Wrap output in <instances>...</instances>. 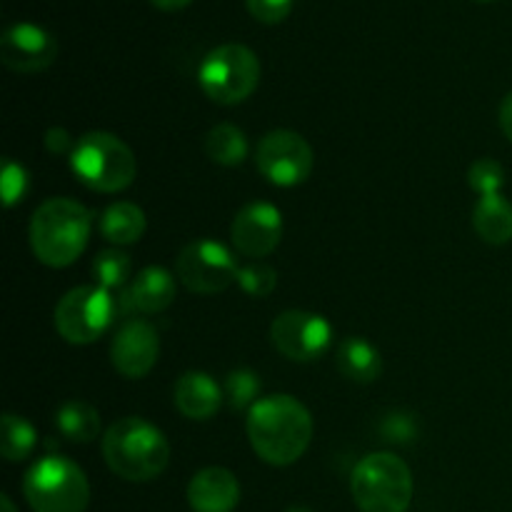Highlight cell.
<instances>
[{
	"label": "cell",
	"instance_id": "cell-1",
	"mask_svg": "<svg viewBox=\"0 0 512 512\" xmlns=\"http://www.w3.org/2000/svg\"><path fill=\"white\" fill-rule=\"evenodd\" d=\"M248 438L255 455L275 468L300 460L313 440V418L293 395H270L248 413Z\"/></svg>",
	"mask_w": 512,
	"mask_h": 512
},
{
	"label": "cell",
	"instance_id": "cell-2",
	"mask_svg": "<svg viewBox=\"0 0 512 512\" xmlns=\"http://www.w3.org/2000/svg\"><path fill=\"white\" fill-rule=\"evenodd\" d=\"M93 228V213L70 198H50L30 220V248L48 268H68L83 255Z\"/></svg>",
	"mask_w": 512,
	"mask_h": 512
},
{
	"label": "cell",
	"instance_id": "cell-3",
	"mask_svg": "<svg viewBox=\"0 0 512 512\" xmlns=\"http://www.w3.org/2000/svg\"><path fill=\"white\" fill-rule=\"evenodd\" d=\"M103 455L108 468L130 483L155 480L170 463V445L153 423L143 418L115 420L103 435Z\"/></svg>",
	"mask_w": 512,
	"mask_h": 512
},
{
	"label": "cell",
	"instance_id": "cell-4",
	"mask_svg": "<svg viewBox=\"0 0 512 512\" xmlns=\"http://www.w3.org/2000/svg\"><path fill=\"white\" fill-rule=\"evenodd\" d=\"M75 178L95 193H120L138 173L133 150L113 133L95 130L83 135L70 153Z\"/></svg>",
	"mask_w": 512,
	"mask_h": 512
},
{
	"label": "cell",
	"instance_id": "cell-5",
	"mask_svg": "<svg viewBox=\"0 0 512 512\" xmlns=\"http://www.w3.org/2000/svg\"><path fill=\"white\" fill-rule=\"evenodd\" d=\"M350 490L360 512H408L413 473L398 455L373 453L355 465Z\"/></svg>",
	"mask_w": 512,
	"mask_h": 512
},
{
	"label": "cell",
	"instance_id": "cell-6",
	"mask_svg": "<svg viewBox=\"0 0 512 512\" xmlns=\"http://www.w3.org/2000/svg\"><path fill=\"white\" fill-rule=\"evenodd\" d=\"M23 495L33 512H85L90 485L78 463L65 455H48L25 473Z\"/></svg>",
	"mask_w": 512,
	"mask_h": 512
},
{
	"label": "cell",
	"instance_id": "cell-7",
	"mask_svg": "<svg viewBox=\"0 0 512 512\" xmlns=\"http://www.w3.org/2000/svg\"><path fill=\"white\" fill-rule=\"evenodd\" d=\"M200 90L213 103L238 105L255 93L260 83V60L248 45L225 43L210 50L198 68Z\"/></svg>",
	"mask_w": 512,
	"mask_h": 512
},
{
	"label": "cell",
	"instance_id": "cell-8",
	"mask_svg": "<svg viewBox=\"0 0 512 512\" xmlns=\"http://www.w3.org/2000/svg\"><path fill=\"white\" fill-rule=\"evenodd\" d=\"M120 303L100 285H80L55 305V330L73 345H90L113 325Z\"/></svg>",
	"mask_w": 512,
	"mask_h": 512
},
{
	"label": "cell",
	"instance_id": "cell-9",
	"mask_svg": "<svg viewBox=\"0 0 512 512\" xmlns=\"http://www.w3.org/2000/svg\"><path fill=\"white\" fill-rule=\"evenodd\" d=\"M238 263L218 240H195L185 245L175 263L180 283L198 295H215L228 290L230 285L238 283Z\"/></svg>",
	"mask_w": 512,
	"mask_h": 512
},
{
	"label": "cell",
	"instance_id": "cell-10",
	"mask_svg": "<svg viewBox=\"0 0 512 512\" xmlns=\"http://www.w3.org/2000/svg\"><path fill=\"white\" fill-rule=\"evenodd\" d=\"M258 170L278 188H295L313 173V148L293 130H273L265 135L255 153Z\"/></svg>",
	"mask_w": 512,
	"mask_h": 512
},
{
	"label": "cell",
	"instance_id": "cell-11",
	"mask_svg": "<svg viewBox=\"0 0 512 512\" xmlns=\"http://www.w3.org/2000/svg\"><path fill=\"white\" fill-rule=\"evenodd\" d=\"M270 338L278 353L295 363H310L328 353L333 328L328 320L308 310H285L270 325Z\"/></svg>",
	"mask_w": 512,
	"mask_h": 512
},
{
	"label": "cell",
	"instance_id": "cell-12",
	"mask_svg": "<svg viewBox=\"0 0 512 512\" xmlns=\"http://www.w3.org/2000/svg\"><path fill=\"white\" fill-rule=\"evenodd\" d=\"M58 58V40L35 23H15L0 38V60L23 75L43 73Z\"/></svg>",
	"mask_w": 512,
	"mask_h": 512
},
{
	"label": "cell",
	"instance_id": "cell-13",
	"mask_svg": "<svg viewBox=\"0 0 512 512\" xmlns=\"http://www.w3.org/2000/svg\"><path fill=\"white\" fill-rule=\"evenodd\" d=\"M233 245L245 258H265L283 238V213L273 203H248L238 210L230 228Z\"/></svg>",
	"mask_w": 512,
	"mask_h": 512
},
{
	"label": "cell",
	"instance_id": "cell-14",
	"mask_svg": "<svg viewBox=\"0 0 512 512\" xmlns=\"http://www.w3.org/2000/svg\"><path fill=\"white\" fill-rule=\"evenodd\" d=\"M160 353L158 330L145 320H128L120 325L110 345V360L115 370L130 380L145 378L153 370Z\"/></svg>",
	"mask_w": 512,
	"mask_h": 512
},
{
	"label": "cell",
	"instance_id": "cell-15",
	"mask_svg": "<svg viewBox=\"0 0 512 512\" xmlns=\"http://www.w3.org/2000/svg\"><path fill=\"white\" fill-rule=\"evenodd\" d=\"M193 512H233L240 503V483L230 470L205 468L188 485Z\"/></svg>",
	"mask_w": 512,
	"mask_h": 512
},
{
	"label": "cell",
	"instance_id": "cell-16",
	"mask_svg": "<svg viewBox=\"0 0 512 512\" xmlns=\"http://www.w3.org/2000/svg\"><path fill=\"white\" fill-rule=\"evenodd\" d=\"M220 403H223V390L208 373L190 370L175 383V408L185 418L210 420L220 410Z\"/></svg>",
	"mask_w": 512,
	"mask_h": 512
},
{
	"label": "cell",
	"instance_id": "cell-17",
	"mask_svg": "<svg viewBox=\"0 0 512 512\" xmlns=\"http://www.w3.org/2000/svg\"><path fill=\"white\" fill-rule=\"evenodd\" d=\"M175 278L160 265H150V268L140 270L138 278L133 280V285L125 293V305L130 310H140L145 315L163 313L165 308H170L175 300Z\"/></svg>",
	"mask_w": 512,
	"mask_h": 512
},
{
	"label": "cell",
	"instance_id": "cell-18",
	"mask_svg": "<svg viewBox=\"0 0 512 512\" xmlns=\"http://www.w3.org/2000/svg\"><path fill=\"white\" fill-rule=\"evenodd\" d=\"M473 225L480 238L490 245L512 240V203L503 195H483L473 208Z\"/></svg>",
	"mask_w": 512,
	"mask_h": 512
},
{
	"label": "cell",
	"instance_id": "cell-19",
	"mask_svg": "<svg viewBox=\"0 0 512 512\" xmlns=\"http://www.w3.org/2000/svg\"><path fill=\"white\" fill-rule=\"evenodd\" d=\"M338 370L353 383H373L383 373V358L370 340L353 335L340 343Z\"/></svg>",
	"mask_w": 512,
	"mask_h": 512
},
{
	"label": "cell",
	"instance_id": "cell-20",
	"mask_svg": "<svg viewBox=\"0 0 512 512\" xmlns=\"http://www.w3.org/2000/svg\"><path fill=\"white\" fill-rule=\"evenodd\" d=\"M100 233L113 245L138 243L145 233V213L135 203H113L100 218Z\"/></svg>",
	"mask_w": 512,
	"mask_h": 512
},
{
	"label": "cell",
	"instance_id": "cell-21",
	"mask_svg": "<svg viewBox=\"0 0 512 512\" xmlns=\"http://www.w3.org/2000/svg\"><path fill=\"white\" fill-rule=\"evenodd\" d=\"M55 425L70 443H93L100 435V415L85 400H68L55 413Z\"/></svg>",
	"mask_w": 512,
	"mask_h": 512
},
{
	"label": "cell",
	"instance_id": "cell-22",
	"mask_svg": "<svg viewBox=\"0 0 512 512\" xmlns=\"http://www.w3.org/2000/svg\"><path fill=\"white\" fill-rule=\"evenodd\" d=\"M205 155L215 165L235 168L248 158V138L243 130L233 123H220L205 135Z\"/></svg>",
	"mask_w": 512,
	"mask_h": 512
},
{
	"label": "cell",
	"instance_id": "cell-23",
	"mask_svg": "<svg viewBox=\"0 0 512 512\" xmlns=\"http://www.w3.org/2000/svg\"><path fill=\"white\" fill-rule=\"evenodd\" d=\"M38 445L35 428L15 413H5L0 420V453L8 463H20L28 458Z\"/></svg>",
	"mask_w": 512,
	"mask_h": 512
},
{
	"label": "cell",
	"instance_id": "cell-24",
	"mask_svg": "<svg viewBox=\"0 0 512 512\" xmlns=\"http://www.w3.org/2000/svg\"><path fill=\"white\" fill-rule=\"evenodd\" d=\"M130 270H133V263H130V255L123 253V250H100L93 260V278L100 288L105 290H118L128 283Z\"/></svg>",
	"mask_w": 512,
	"mask_h": 512
},
{
	"label": "cell",
	"instance_id": "cell-25",
	"mask_svg": "<svg viewBox=\"0 0 512 512\" xmlns=\"http://www.w3.org/2000/svg\"><path fill=\"white\" fill-rule=\"evenodd\" d=\"M260 388H263V383H260L258 375L248 368H240L225 378L223 395L233 410H248L258 403Z\"/></svg>",
	"mask_w": 512,
	"mask_h": 512
},
{
	"label": "cell",
	"instance_id": "cell-26",
	"mask_svg": "<svg viewBox=\"0 0 512 512\" xmlns=\"http://www.w3.org/2000/svg\"><path fill=\"white\" fill-rule=\"evenodd\" d=\"M468 183L475 193L498 195L505 185V168L495 158H478L468 170Z\"/></svg>",
	"mask_w": 512,
	"mask_h": 512
},
{
	"label": "cell",
	"instance_id": "cell-27",
	"mask_svg": "<svg viewBox=\"0 0 512 512\" xmlns=\"http://www.w3.org/2000/svg\"><path fill=\"white\" fill-rule=\"evenodd\" d=\"M238 285L250 298H268L278 288V273L268 263H248L238 270Z\"/></svg>",
	"mask_w": 512,
	"mask_h": 512
},
{
	"label": "cell",
	"instance_id": "cell-28",
	"mask_svg": "<svg viewBox=\"0 0 512 512\" xmlns=\"http://www.w3.org/2000/svg\"><path fill=\"white\" fill-rule=\"evenodd\" d=\"M28 173L13 158H3V173H0V193H3L5 208H13L28 193Z\"/></svg>",
	"mask_w": 512,
	"mask_h": 512
},
{
	"label": "cell",
	"instance_id": "cell-29",
	"mask_svg": "<svg viewBox=\"0 0 512 512\" xmlns=\"http://www.w3.org/2000/svg\"><path fill=\"white\" fill-rule=\"evenodd\" d=\"M293 3L295 0H245L250 15L265 25L283 23L290 15V10H293Z\"/></svg>",
	"mask_w": 512,
	"mask_h": 512
},
{
	"label": "cell",
	"instance_id": "cell-30",
	"mask_svg": "<svg viewBox=\"0 0 512 512\" xmlns=\"http://www.w3.org/2000/svg\"><path fill=\"white\" fill-rule=\"evenodd\" d=\"M380 433L385 435L388 443H410L415 438V433H418V423H415L413 415L393 413L383 420Z\"/></svg>",
	"mask_w": 512,
	"mask_h": 512
},
{
	"label": "cell",
	"instance_id": "cell-31",
	"mask_svg": "<svg viewBox=\"0 0 512 512\" xmlns=\"http://www.w3.org/2000/svg\"><path fill=\"white\" fill-rule=\"evenodd\" d=\"M45 148L50 150L53 155H65V153H73V138L65 128H50L43 138Z\"/></svg>",
	"mask_w": 512,
	"mask_h": 512
},
{
	"label": "cell",
	"instance_id": "cell-32",
	"mask_svg": "<svg viewBox=\"0 0 512 512\" xmlns=\"http://www.w3.org/2000/svg\"><path fill=\"white\" fill-rule=\"evenodd\" d=\"M498 118H500V128H503L505 138H508L512 143V90L508 95H505L503 103H500Z\"/></svg>",
	"mask_w": 512,
	"mask_h": 512
},
{
	"label": "cell",
	"instance_id": "cell-33",
	"mask_svg": "<svg viewBox=\"0 0 512 512\" xmlns=\"http://www.w3.org/2000/svg\"><path fill=\"white\" fill-rule=\"evenodd\" d=\"M150 3H153L158 10H163V13H178V10L188 8L193 0H150Z\"/></svg>",
	"mask_w": 512,
	"mask_h": 512
},
{
	"label": "cell",
	"instance_id": "cell-34",
	"mask_svg": "<svg viewBox=\"0 0 512 512\" xmlns=\"http://www.w3.org/2000/svg\"><path fill=\"white\" fill-rule=\"evenodd\" d=\"M0 512H15V505L10 503L8 495H0Z\"/></svg>",
	"mask_w": 512,
	"mask_h": 512
},
{
	"label": "cell",
	"instance_id": "cell-35",
	"mask_svg": "<svg viewBox=\"0 0 512 512\" xmlns=\"http://www.w3.org/2000/svg\"><path fill=\"white\" fill-rule=\"evenodd\" d=\"M288 512H313V510H310V508H300V505H298V508H290Z\"/></svg>",
	"mask_w": 512,
	"mask_h": 512
},
{
	"label": "cell",
	"instance_id": "cell-36",
	"mask_svg": "<svg viewBox=\"0 0 512 512\" xmlns=\"http://www.w3.org/2000/svg\"><path fill=\"white\" fill-rule=\"evenodd\" d=\"M478 3H493V0H478Z\"/></svg>",
	"mask_w": 512,
	"mask_h": 512
}]
</instances>
